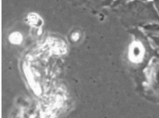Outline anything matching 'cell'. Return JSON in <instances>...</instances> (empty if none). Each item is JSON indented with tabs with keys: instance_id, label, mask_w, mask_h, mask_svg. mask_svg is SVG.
<instances>
[{
	"instance_id": "obj_1",
	"label": "cell",
	"mask_w": 159,
	"mask_h": 118,
	"mask_svg": "<svg viewBox=\"0 0 159 118\" xmlns=\"http://www.w3.org/2000/svg\"><path fill=\"white\" fill-rule=\"evenodd\" d=\"M144 48L139 42H135L131 45L129 49V59L132 62H140L143 59Z\"/></svg>"
},
{
	"instance_id": "obj_2",
	"label": "cell",
	"mask_w": 159,
	"mask_h": 118,
	"mask_svg": "<svg viewBox=\"0 0 159 118\" xmlns=\"http://www.w3.org/2000/svg\"><path fill=\"white\" fill-rule=\"evenodd\" d=\"M28 20L30 22V24L35 26V27H39L42 25V19L37 15V14H34V13H31L28 15Z\"/></svg>"
},
{
	"instance_id": "obj_3",
	"label": "cell",
	"mask_w": 159,
	"mask_h": 118,
	"mask_svg": "<svg viewBox=\"0 0 159 118\" xmlns=\"http://www.w3.org/2000/svg\"><path fill=\"white\" fill-rule=\"evenodd\" d=\"M9 41H10L12 44H14V45H19V44H20L21 41H22V35H21L20 33H18V32L12 33V34L9 35Z\"/></svg>"
},
{
	"instance_id": "obj_4",
	"label": "cell",
	"mask_w": 159,
	"mask_h": 118,
	"mask_svg": "<svg viewBox=\"0 0 159 118\" xmlns=\"http://www.w3.org/2000/svg\"><path fill=\"white\" fill-rule=\"evenodd\" d=\"M78 37H79V34H78V33H75V34H74L72 35V38H73V40H75V41H76V40L78 39Z\"/></svg>"
}]
</instances>
